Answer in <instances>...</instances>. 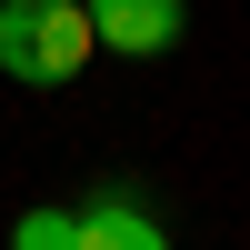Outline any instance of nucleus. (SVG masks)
<instances>
[{
	"label": "nucleus",
	"mask_w": 250,
	"mask_h": 250,
	"mask_svg": "<svg viewBox=\"0 0 250 250\" xmlns=\"http://www.w3.org/2000/svg\"><path fill=\"white\" fill-rule=\"evenodd\" d=\"M70 250H170V230L140 210V190H90V210H70Z\"/></svg>",
	"instance_id": "3"
},
{
	"label": "nucleus",
	"mask_w": 250,
	"mask_h": 250,
	"mask_svg": "<svg viewBox=\"0 0 250 250\" xmlns=\"http://www.w3.org/2000/svg\"><path fill=\"white\" fill-rule=\"evenodd\" d=\"M100 60V30H90V0H10L0 10V70L50 90V80H80Z\"/></svg>",
	"instance_id": "1"
},
{
	"label": "nucleus",
	"mask_w": 250,
	"mask_h": 250,
	"mask_svg": "<svg viewBox=\"0 0 250 250\" xmlns=\"http://www.w3.org/2000/svg\"><path fill=\"white\" fill-rule=\"evenodd\" d=\"M180 0H90V30H100V50H120V60H160V50H180Z\"/></svg>",
	"instance_id": "2"
},
{
	"label": "nucleus",
	"mask_w": 250,
	"mask_h": 250,
	"mask_svg": "<svg viewBox=\"0 0 250 250\" xmlns=\"http://www.w3.org/2000/svg\"><path fill=\"white\" fill-rule=\"evenodd\" d=\"M10 250H70V210H20L10 220Z\"/></svg>",
	"instance_id": "4"
}]
</instances>
